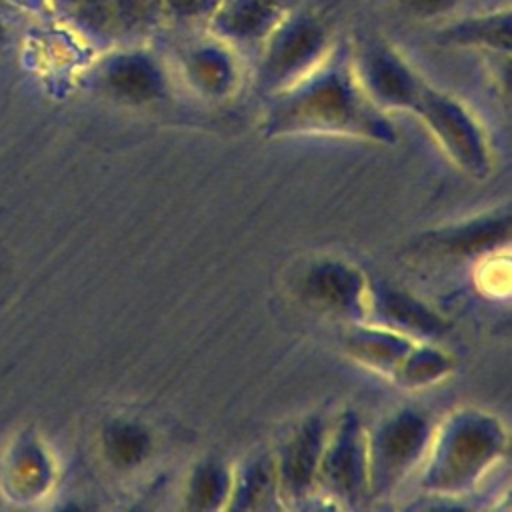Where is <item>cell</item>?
<instances>
[{
	"label": "cell",
	"mask_w": 512,
	"mask_h": 512,
	"mask_svg": "<svg viewBox=\"0 0 512 512\" xmlns=\"http://www.w3.org/2000/svg\"><path fill=\"white\" fill-rule=\"evenodd\" d=\"M222 480H224V474L218 468L202 470L194 482L196 500H206L204 506H212V500L220 498L222 494Z\"/></svg>",
	"instance_id": "obj_18"
},
{
	"label": "cell",
	"mask_w": 512,
	"mask_h": 512,
	"mask_svg": "<svg viewBox=\"0 0 512 512\" xmlns=\"http://www.w3.org/2000/svg\"><path fill=\"white\" fill-rule=\"evenodd\" d=\"M426 438V424L412 412L398 414L368 438V478L380 486L392 482L416 458Z\"/></svg>",
	"instance_id": "obj_7"
},
{
	"label": "cell",
	"mask_w": 512,
	"mask_h": 512,
	"mask_svg": "<svg viewBox=\"0 0 512 512\" xmlns=\"http://www.w3.org/2000/svg\"><path fill=\"white\" fill-rule=\"evenodd\" d=\"M6 44V28H4V24L0 22V48Z\"/></svg>",
	"instance_id": "obj_20"
},
{
	"label": "cell",
	"mask_w": 512,
	"mask_h": 512,
	"mask_svg": "<svg viewBox=\"0 0 512 512\" xmlns=\"http://www.w3.org/2000/svg\"><path fill=\"white\" fill-rule=\"evenodd\" d=\"M324 448L322 428L318 422L306 424L286 446L280 466L278 480L286 494L298 496L316 480L320 454Z\"/></svg>",
	"instance_id": "obj_10"
},
{
	"label": "cell",
	"mask_w": 512,
	"mask_h": 512,
	"mask_svg": "<svg viewBox=\"0 0 512 512\" xmlns=\"http://www.w3.org/2000/svg\"><path fill=\"white\" fill-rule=\"evenodd\" d=\"M350 350L366 364L380 370H396L402 366L412 350V344L404 334L394 332H362L352 338Z\"/></svg>",
	"instance_id": "obj_13"
},
{
	"label": "cell",
	"mask_w": 512,
	"mask_h": 512,
	"mask_svg": "<svg viewBox=\"0 0 512 512\" xmlns=\"http://www.w3.org/2000/svg\"><path fill=\"white\" fill-rule=\"evenodd\" d=\"M398 110H408L422 118L446 152L474 176H484L488 150L480 126L468 110L452 96L430 86L420 74L412 78L400 98Z\"/></svg>",
	"instance_id": "obj_3"
},
{
	"label": "cell",
	"mask_w": 512,
	"mask_h": 512,
	"mask_svg": "<svg viewBox=\"0 0 512 512\" xmlns=\"http://www.w3.org/2000/svg\"><path fill=\"white\" fill-rule=\"evenodd\" d=\"M500 452V430L486 418H466L442 438L430 482L456 488L470 482Z\"/></svg>",
	"instance_id": "obj_4"
},
{
	"label": "cell",
	"mask_w": 512,
	"mask_h": 512,
	"mask_svg": "<svg viewBox=\"0 0 512 512\" xmlns=\"http://www.w3.org/2000/svg\"><path fill=\"white\" fill-rule=\"evenodd\" d=\"M316 480L336 498L354 500L368 480V438L356 420L348 418L336 436L324 444Z\"/></svg>",
	"instance_id": "obj_5"
},
{
	"label": "cell",
	"mask_w": 512,
	"mask_h": 512,
	"mask_svg": "<svg viewBox=\"0 0 512 512\" xmlns=\"http://www.w3.org/2000/svg\"><path fill=\"white\" fill-rule=\"evenodd\" d=\"M184 66L190 80L200 90L212 96L228 92L236 78L234 60L226 50V42H222L220 38L192 46L186 52Z\"/></svg>",
	"instance_id": "obj_11"
},
{
	"label": "cell",
	"mask_w": 512,
	"mask_h": 512,
	"mask_svg": "<svg viewBox=\"0 0 512 512\" xmlns=\"http://www.w3.org/2000/svg\"><path fill=\"white\" fill-rule=\"evenodd\" d=\"M380 304H382L384 314L392 322H400L406 328H412L418 332H428V330H436V326H438L436 318H432L430 314L420 310L416 302H410L400 294H388Z\"/></svg>",
	"instance_id": "obj_15"
},
{
	"label": "cell",
	"mask_w": 512,
	"mask_h": 512,
	"mask_svg": "<svg viewBox=\"0 0 512 512\" xmlns=\"http://www.w3.org/2000/svg\"><path fill=\"white\" fill-rule=\"evenodd\" d=\"M162 4L178 18L210 16L220 0H162Z\"/></svg>",
	"instance_id": "obj_19"
},
{
	"label": "cell",
	"mask_w": 512,
	"mask_h": 512,
	"mask_svg": "<svg viewBox=\"0 0 512 512\" xmlns=\"http://www.w3.org/2000/svg\"><path fill=\"white\" fill-rule=\"evenodd\" d=\"M404 14L418 20H438L450 16L460 0H398Z\"/></svg>",
	"instance_id": "obj_17"
},
{
	"label": "cell",
	"mask_w": 512,
	"mask_h": 512,
	"mask_svg": "<svg viewBox=\"0 0 512 512\" xmlns=\"http://www.w3.org/2000/svg\"><path fill=\"white\" fill-rule=\"evenodd\" d=\"M328 54V20L298 4L262 40L258 82L264 90L278 94L312 72Z\"/></svg>",
	"instance_id": "obj_2"
},
{
	"label": "cell",
	"mask_w": 512,
	"mask_h": 512,
	"mask_svg": "<svg viewBox=\"0 0 512 512\" xmlns=\"http://www.w3.org/2000/svg\"><path fill=\"white\" fill-rule=\"evenodd\" d=\"M436 40L444 46L484 48L508 56L512 46V12L504 6L448 22L436 32Z\"/></svg>",
	"instance_id": "obj_9"
},
{
	"label": "cell",
	"mask_w": 512,
	"mask_h": 512,
	"mask_svg": "<svg viewBox=\"0 0 512 512\" xmlns=\"http://www.w3.org/2000/svg\"><path fill=\"white\" fill-rule=\"evenodd\" d=\"M264 132L342 134L394 142L396 134L382 108L364 92L348 56L330 52L312 72L274 94Z\"/></svg>",
	"instance_id": "obj_1"
},
{
	"label": "cell",
	"mask_w": 512,
	"mask_h": 512,
	"mask_svg": "<svg viewBox=\"0 0 512 512\" xmlns=\"http://www.w3.org/2000/svg\"><path fill=\"white\" fill-rule=\"evenodd\" d=\"M308 292L324 302L326 306L334 308H352L358 304L360 298V282L358 276L340 266V264H324L314 270L308 278Z\"/></svg>",
	"instance_id": "obj_12"
},
{
	"label": "cell",
	"mask_w": 512,
	"mask_h": 512,
	"mask_svg": "<svg viewBox=\"0 0 512 512\" xmlns=\"http://www.w3.org/2000/svg\"><path fill=\"white\" fill-rule=\"evenodd\" d=\"M100 88L128 104L148 102L162 94L164 78L156 60L140 48H130L108 56L98 70Z\"/></svg>",
	"instance_id": "obj_8"
},
{
	"label": "cell",
	"mask_w": 512,
	"mask_h": 512,
	"mask_svg": "<svg viewBox=\"0 0 512 512\" xmlns=\"http://www.w3.org/2000/svg\"><path fill=\"white\" fill-rule=\"evenodd\" d=\"M300 0H220L208 16L210 32L226 44L262 42Z\"/></svg>",
	"instance_id": "obj_6"
},
{
	"label": "cell",
	"mask_w": 512,
	"mask_h": 512,
	"mask_svg": "<svg viewBox=\"0 0 512 512\" xmlns=\"http://www.w3.org/2000/svg\"><path fill=\"white\" fill-rule=\"evenodd\" d=\"M142 448L138 432L130 426H114L106 434V450L112 458L120 462H132L138 456V450Z\"/></svg>",
	"instance_id": "obj_16"
},
{
	"label": "cell",
	"mask_w": 512,
	"mask_h": 512,
	"mask_svg": "<svg viewBox=\"0 0 512 512\" xmlns=\"http://www.w3.org/2000/svg\"><path fill=\"white\" fill-rule=\"evenodd\" d=\"M502 234H508V218H494L484 220L482 224H468L464 228H456L442 238V244L456 252H470L476 248H484L486 244H496Z\"/></svg>",
	"instance_id": "obj_14"
}]
</instances>
